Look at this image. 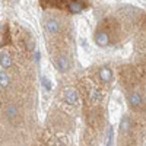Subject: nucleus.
Masks as SVG:
<instances>
[{
  "instance_id": "obj_1",
  "label": "nucleus",
  "mask_w": 146,
  "mask_h": 146,
  "mask_svg": "<svg viewBox=\"0 0 146 146\" xmlns=\"http://www.w3.org/2000/svg\"><path fill=\"white\" fill-rule=\"evenodd\" d=\"M56 64H57V70L58 72H62V73L67 72L70 69V60H69L67 54H60L57 57V60H56Z\"/></svg>"
},
{
  "instance_id": "obj_2",
  "label": "nucleus",
  "mask_w": 146,
  "mask_h": 146,
  "mask_svg": "<svg viewBox=\"0 0 146 146\" xmlns=\"http://www.w3.org/2000/svg\"><path fill=\"white\" fill-rule=\"evenodd\" d=\"M45 29L48 34H51V35H56L58 31H60V22L54 18H50V19H47L45 21Z\"/></svg>"
},
{
  "instance_id": "obj_3",
  "label": "nucleus",
  "mask_w": 146,
  "mask_h": 146,
  "mask_svg": "<svg viewBox=\"0 0 146 146\" xmlns=\"http://www.w3.org/2000/svg\"><path fill=\"white\" fill-rule=\"evenodd\" d=\"M95 44L98 47H107L110 44V36L105 31H100L95 34Z\"/></svg>"
},
{
  "instance_id": "obj_4",
  "label": "nucleus",
  "mask_w": 146,
  "mask_h": 146,
  "mask_svg": "<svg viewBox=\"0 0 146 146\" xmlns=\"http://www.w3.org/2000/svg\"><path fill=\"white\" fill-rule=\"evenodd\" d=\"M64 100H66V102L70 104V105H76L78 101H79L78 92H76L75 89H72V88L66 89V91H64Z\"/></svg>"
},
{
  "instance_id": "obj_5",
  "label": "nucleus",
  "mask_w": 146,
  "mask_h": 146,
  "mask_svg": "<svg viewBox=\"0 0 146 146\" xmlns=\"http://www.w3.org/2000/svg\"><path fill=\"white\" fill-rule=\"evenodd\" d=\"M129 102H130V105L133 107V108H140L142 105H143V98H142V95L140 94H137V92H133V94H130L129 95Z\"/></svg>"
},
{
  "instance_id": "obj_6",
  "label": "nucleus",
  "mask_w": 146,
  "mask_h": 146,
  "mask_svg": "<svg viewBox=\"0 0 146 146\" xmlns=\"http://www.w3.org/2000/svg\"><path fill=\"white\" fill-rule=\"evenodd\" d=\"M0 67L2 69H10L12 67V57L9 53L0 54Z\"/></svg>"
},
{
  "instance_id": "obj_7",
  "label": "nucleus",
  "mask_w": 146,
  "mask_h": 146,
  "mask_svg": "<svg viewBox=\"0 0 146 146\" xmlns=\"http://www.w3.org/2000/svg\"><path fill=\"white\" fill-rule=\"evenodd\" d=\"M100 79L102 80V82H110L113 79V70L110 69V67H102L101 70H100Z\"/></svg>"
},
{
  "instance_id": "obj_8",
  "label": "nucleus",
  "mask_w": 146,
  "mask_h": 146,
  "mask_svg": "<svg viewBox=\"0 0 146 146\" xmlns=\"http://www.w3.org/2000/svg\"><path fill=\"white\" fill-rule=\"evenodd\" d=\"M129 130H130V120L127 117H124L120 123V133L121 135H126V133H129Z\"/></svg>"
},
{
  "instance_id": "obj_9",
  "label": "nucleus",
  "mask_w": 146,
  "mask_h": 146,
  "mask_svg": "<svg viewBox=\"0 0 146 146\" xmlns=\"http://www.w3.org/2000/svg\"><path fill=\"white\" fill-rule=\"evenodd\" d=\"M10 85V78L7 73L0 72V88H7Z\"/></svg>"
},
{
  "instance_id": "obj_10",
  "label": "nucleus",
  "mask_w": 146,
  "mask_h": 146,
  "mask_svg": "<svg viewBox=\"0 0 146 146\" xmlns=\"http://www.w3.org/2000/svg\"><path fill=\"white\" fill-rule=\"evenodd\" d=\"M6 114H7V118H9V120L16 118V117H18V108H16V107H9L7 111H6Z\"/></svg>"
},
{
  "instance_id": "obj_11",
  "label": "nucleus",
  "mask_w": 146,
  "mask_h": 146,
  "mask_svg": "<svg viewBox=\"0 0 146 146\" xmlns=\"http://www.w3.org/2000/svg\"><path fill=\"white\" fill-rule=\"evenodd\" d=\"M69 9L73 12V13H78V12L82 10V5L79 2H70L69 3Z\"/></svg>"
},
{
  "instance_id": "obj_12",
  "label": "nucleus",
  "mask_w": 146,
  "mask_h": 146,
  "mask_svg": "<svg viewBox=\"0 0 146 146\" xmlns=\"http://www.w3.org/2000/svg\"><path fill=\"white\" fill-rule=\"evenodd\" d=\"M101 98H102V95H101L98 91H92V92H91V101H92V102H100Z\"/></svg>"
},
{
  "instance_id": "obj_13",
  "label": "nucleus",
  "mask_w": 146,
  "mask_h": 146,
  "mask_svg": "<svg viewBox=\"0 0 146 146\" xmlns=\"http://www.w3.org/2000/svg\"><path fill=\"white\" fill-rule=\"evenodd\" d=\"M41 83H42V86L45 88V91H51V82L48 78H42L41 79Z\"/></svg>"
},
{
  "instance_id": "obj_14",
  "label": "nucleus",
  "mask_w": 146,
  "mask_h": 146,
  "mask_svg": "<svg viewBox=\"0 0 146 146\" xmlns=\"http://www.w3.org/2000/svg\"><path fill=\"white\" fill-rule=\"evenodd\" d=\"M113 139H114V129L110 127V130H108V142H107V146H113Z\"/></svg>"
}]
</instances>
